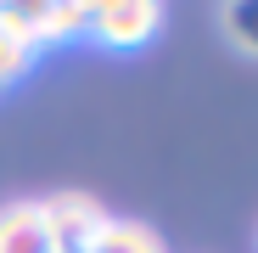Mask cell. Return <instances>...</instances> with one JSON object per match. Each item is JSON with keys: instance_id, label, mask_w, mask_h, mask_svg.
<instances>
[{"instance_id": "obj_1", "label": "cell", "mask_w": 258, "mask_h": 253, "mask_svg": "<svg viewBox=\"0 0 258 253\" xmlns=\"http://www.w3.org/2000/svg\"><path fill=\"white\" fill-rule=\"evenodd\" d=\"M39 208H45V225H51V247H62V253H90L101 242V231L112 225V214L84 191H56Z\"/></svg>"}, {"instance_id": "obj_2", "label": "cell", "mask_w": 258, "mask_h": 253, "mask_svg": "<svg viewBox=\"0 0 258 253\" xmlns=\"http://www.w3.org/2000/svg\"><path fill=\"white\" fill-rule=\"evenodd\" d=\"M157 23H163V0H101L96 17H90V34L101 45L135 51L157 34Z\"/></svg>"}, {"instance_id": "obj_3", "label": "cell", "mask_w": 258, "mask_h": 253, "mask_svg": "<svg viewBox=\"0 0 258 253\" xmlns=\"http://www.w3.org/2000/svg\"><path fill=\"white\" fill-rule=\"evenodd\" d=\"M0 253H51V225L39 203H6L0 208Z\"/></svg>"}, {"instance_id": "obj_4", "label": "cell", "mask_w": 258, "mask_h": 253, "mask_svg": "<svg viewBox=\"0 0 258 253\" xmlns=\"http://www.w3.org/2000/svg\"><path fill=\"white\" fill-rule=\"evenodd\" d=\"M90 253H168L146 225H129V220H112L107 231H101V242L90 247Z\"/></svg>"}, {"instance_id": "obj_5", "label": "cell", "mask_w": 258, "mask_h": 253, "mask_svg": "<svg viewBox=\"0 0 258 253\" xmlns=\"http://www.w3.org/2000/svg\"><path fill=\"white\" fill-rule=\"evenodd\" d=\"M101 0H56L51 6V39H73V34H90V17H96Z\"/></svg>"}, {"instance_id": "obj_6", "label": "cell", "mask_w": 258, "mask_h": 253, "mask_svg": "<svg viewBox=\"0 0 258 253\" xmlns=\"http://www.w3.org/2000/svg\"><path fill=\"white\" fill-rule=\"evenodd\" d=\"M225 34L258 57V0H225Z\"/></svg>"}, {"instance_id": "obj_7", "label": "cell", "mask_w": 258, "mask_h": 253, "mask_svg": "<svg viewBox=\"0 0 258 253\" xmlns=\"http://www.w3.org/2000/svg\"><path fill=\"white\" fill-rule=\"evenodd\" d=\"M34 45H23V39L17 34H6V28H0V84H17L28 68H34Z\"/></svg>"}, {"instance_id": "obj_8", "label": "cell", "mask_w": 258, "mask_h": 253, "mask_svg": "<svg viewBox=\"0 0 258 253\" xmlns=\"http://www.w3.org/2000/svg\"><path fill=\"white\" fill-rule=\"evenodd\" d=\"M51 253H62V247H51Z\"/></svg>"}]
</instances>
